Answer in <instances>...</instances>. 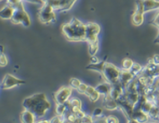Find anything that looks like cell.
<instances>
[{
  "mask_svg": "<svg viewBox=\"0 0 159 123\" xmlns=\"http://www.w3.org/2000/svg\"><path fill=\"white\" fill-rule=\"evenodd\" d=\"M101 32V27L95 23H89L85 25V41L92 43L98 41V35Z\"/></svg>",
  "mask_w": 159,
  "mask_h": 123,
  "instance_id": "cell-6",
  "label": "cell"
},
{
  "mask_svg": "<svg viewBox=\"0 0 159 123\" xmlns=\"http://www.w3.org/2000/svg\"><path fill=\"white\" fill-rule=\"evenodd\" d=\"M38 16H39V20L42 24H50L56 21L55 10L48 3H45L44 5H42L41 9L39 10Z\"/></svg>",
  "mask_w": 159,
  "mask_h": 123,
  "instance_id": "cell-5",
  "label": "cell"
},
{
  "mask_svg": "<svg viewBox=\"0 0 159 123\" xmlns=\"http://www.w3.org/2000/svg\"><path fill=\"white\" fill-rule=\"evenodd\" d=\"M143 70V67L142 66H140L139 64H138V63H134L133 64V66L132 67L130 68V73L133 75V76H139V75L141 74V72H142Z\"/></svg>",
  "mask_w": 159,
  "mask_h": 123,
  "instance_id": "cell-20",
  "label": "cell"
},
{
  "mask_svg": "<svg viewBox=\"0 0 159 123\" xmlns=\"http://www.w3.org/2000/svg\"><path fill=\"white\" fill-rule=\"evenodd\" d=\"M76 0H48L46 3L50 4L55 11H67L71 8Z\"/></svg>",
  "mask_w": 159,
  "mask_h": 123,
  "instance_id": "cell-8",
  "label": "cell"
},
{
  "mask_svg": "<svg viewBox=\"0 0 159 123\" xmlns=\"http://www.w3.org/2000/svg\"><path fill=\"white\" fill-rule=\"evenodd\" d=\"M104 121L105 123H120V121L117 117L113 116V115H110L104 118Z\"/></svg>",
  "mask_w": 159,
  "mask_h": 123,
  "instance_id": "cell-25",
  "label": "cell"
},
{
  "mask_svg": "<svg viewBox=\"0 0 159 123\" xmlns=\"http://www.w3.org/2000/svg\"><path fill=\"white\" fill-rule=\"evenodd\" d=\"M102 75L105 82L109 83L110 84H113L119 82L120 75V70L113 64L106 62L104 68L102 72Z\"/></svg>",
  "mask_w": 159,
  "mask_h": 123,
  "instance_id": "cell-4",
  "label": "cell"
},
{
  "mask_svg": "<svg viewBox=\"0 0 159 123\" xmlns=\"http://www.w3.org/2000/svg\"><path fill=\"white\" fill-rule=\"evenodd\" d=\"M111 84H110L109 83L104 82L99 84L96 87H95V90L97 91L101 95H108L110 93V91H111Z\"/></svg>",
  "mask_w": 159,
  "mask_h": 123,
  "instance_id": "cell-15",
  "label": "cell"
},
{
  "mask_svg": "<svg viewBox=\"0 0 159 123\" xmlns=\"http://www.w3.org/2000/svg\"><path fill=\"white\" fill-rule=\"evenodd\" d=\"M87 87H88V85H87L86 84L81 83V84H80V85H79V87L77 88V92H78L79 93H83V94H84V93H85V92H86Z\"/></svg>",
  "mask_w": 159,
  "mask_h": 123,
  "instance_id": "cell-28",
  "label": "cell"
},
{
  "mask_svg": "<svg viewBox=\"0 0 159 123\" xmlns=\"http://www.w3.org/2000/svg\"><path fill=\"white\" fill-rule=\"evenodd\" d=\"M11 21L14 24H16V25L21 24L25 27H29L31 25V19H30L29 15L27 14V12L25 11L23 2L15 6V13Z\"/></svg>",
  "mask_w": 159,
  "mask_h": 123,
  "instance_id": "cell-3",
  "label": "cell"
},
{
  "mask_svg": "<svg viewBox=\"0 0 159 123\" xmlns=\"http://www.w3.org/2000/svg\"><path fill=\"white\" fill-rule=\"evenodd\" d=\"M0 64H1L2 67L6 66L8 64V59H7V56L4 53H1V56H0Z\"/></svg>",
  "mask_w": 159,
  "mask_h": 123,
  "instance_id": "cell-27",
  "label": "cell"
},
{
  "mask_svg": "<svg viewBox=\"0 0 159 123\" xmlns=\"http://www.w3.org/2000/svg\"><path fill=\"white\" fill-rule=\"evenodd\" d=\"M80 84H81V81L79 79H77V78H71L70 81H69V86L72 89L77 90V88L79 87Z\"/></svg>",
  "mask_w": 159,
  "mask_h": 123,
  "instance_id": "cell-22",
  "label": "cell"
},
{
  "mask_svg": "<svg viewBox=\"0 0 159 123\" xmlns=\"http://www.w3.org/2000/svg\"><path fill=\"white\" fill-rule=\"evenodd\" d=\"M25 84L24 80H21L19 78H17L16 76H14L13 75L7 74L4 76L1 85H2L3 89H11V88H14L16 86H19L21 84Z\"/></svg>",
  "mask_w": 159,
  "mask_h": 123,
  "instance_id": "cell-9",
  "label": "cell"
},
{
  "mask_svg": "<svg viewBox=\"0 0 159 123\" xmlns=\"http://www.w3.org/2000/svg\"><path fill=\"white\" fill-rule=\"evenodd\" d=\"M151 60H152V62H153L155 65L159 66V55H154L153 57L151 58Z\"/></svg>",
  "mask_w": 159,
  "mask_h": 123,
  "instance_id": "cell-30",
  "label": "cell"
},
{
  "mask_svg": "<svg viewBox=\"0 0 159 123\" xmlns=\"http://www.w3.org/2000/svg\"><path fill=\"white\" fill-rule=\"evenodd\" d=\"M132 23L135 25H141L144 23V13L135 10L132 15Z\"/></svg>",
  "mask_w": 159,
  "mask_h": 123,
  "instance_id": "cell-17",
  "label": "cell"
},
{
  "mask_svg": "<svg viewBox=\"0 0 159 123\" xmlns=\"http://www.w3.org/2000/svg\"><path fill=\"white\" fill-rule=\"evenodd\" d=\"M128 123H139V122H138V121H134V120H129Z\"/></svg>",
  "mask_w": 159,
  "mask_h": 123,
  "instance_id": "cell-36",
  "label": "cell"
},
{
  "mask_svg": "<svg viewBox=\"0 0 159 123\" xmlns=\"http://www.w3.org/2000/svg\"><path fill=\"white\" fill-rule=\"evenodd\" d=\"M134 78L133 75L130 73V71L129 70H120V80L119 82L120 83L122 84V86L126 88L127 85L129 84V83L132 81V79Z\"/></svg>",
  "mask_w": 159,
  "mask_h": 123,
  "instance_id": "cell-10",
  "label": "cell"
},
{
  "mask_svg": "<svg viewBox=\"0 0 159 123\" xmlns=\"http://www.w3.org/2000/svg\"><path fill=\"white\" fill-rule=\"evenodd\" d=\"M91 60H90V62L92 63V64H95V63H98V62H100V60H99V58L96 57V56H91Z\"/></svg>",
  "mask_w": 159,
  "mask_h": 123,
  "instance_id": "cell-32",
  "label": "cell"
},
{
  "mask_svg": "<svg viewBox=\"0 0 159 123\" xmlns=\"http://www.w3.org/2000/svg\"><path fill=\"white\" fill-rule=\"evenodd\" d=\"M154 24H155V25H157V26L159 28V14L157 16L156 19L154 20Z\"/></svg>",
  "mask_w": 159,
  "mask_h": 123,
  "instance_id": "cell-33",
  "label": "cell"
},
{
  "mask_svg": "<svg viewBox=\"0 0 159 123\" xmlns=\"http://www.w3.org/2000/svg\"><path fill=\"white\" fill-rule=\"evenodd\" d=\"M103 113V110L102 109V108H95L93 111V113L92 116L93 118H101L102 117V115Z\"/></svg>",
  "mask_w": 159,
  "mask_h": 123,
  "instance_id": "cell-26",
  "label": "cell"
},
{
  "mask_svg": "<svg viewBox=\"0 0 159 123\" xmlns=\"http://www.w3.org/2000/svg\"><path fill=\"white\" fill-rule=\"evenodd\" d=\"M35 123H50V121H38V122Z\"/></svg>",
  "mask_w": 159,
  "mask_h": 123,
  "instance_id": "cell-35",
  "label": "cell"
},
{
  "mask_svg": "<svg viewBox=\"0 0 159 123\" xmlns=\"http://www.w3.org/2000/svg\"><path fill=\"white\" fill-rule=\"evenodd\" d=\"M141 2L145 13H148L155 9H159V1L157 0H141Z\"/></svg>",
  "mask_w": 159,
  "mask_h": 123,
  "instance_id": "cell-12",
  "label": "cell"
},
{
  "mask_svg": "<svg viewBox=\"0 0 159 123\" xmlns=\"http://www.w3.org/2000/svg\"><path fill=\"white\" fill-rule=\"evenodd\" d=\"M50 123H65L66 122V119L64 118V116H60V115H56L55 117H53L50 121Z\"/></svg>",
  "mask_w": 159,
  "mask_h": 123,
  "instance_id": "cell-24",
  "label": "cell"
},
{
  "mask_svg": "<svg viewBox=\"0 0 159 123\" xmlns=\"http://www.w3.org/2000/svg\"><path fill=\"white\" fill-rule=\"evenodd\" d=\"M35 115L32 112L25 109L20 114L21 123H35Z\"/></svg>",
  "mask_w": 159,
  "mask_h": 123,
  "instance_id": "cell-14",
  "label": "cell"
},
{
  "mask_svg": "<svg viewBox=\"0 0 159 123\" xmlns=\"http://www.w3.org/2000/svg\"><path fill=\"white\" fill-rule=\"evenodd\" d=\"M104 99H103V107L108 110V111H114L118 109V102L117 100H114L113 98H111L110 96V94L108 95H105L103 96Z\"/></svg>",
  "mask_w": 159,
  "mask_h": 123,
  "instance_id": "cell-13",
  "label": "cell"
},
{
  "mask_svg": "<svg viewBox=\"0 0 159 123\" xmlns=\"http://www.w3.org/2000/svg\"><path fill=\"white\" fill-rule=\"evenodd\" d=\"M105 63L106 61H100L98 63H95V64H92L90 63V65L87 66L86 68L89 69V70H92V71H95V72H99L102 74L103 68H104V66H105Z\"/></svg>",
  "mask_w": 159,
  "mask_h": 123,
  "instance_id": "cell-18",
  "label": "cell"
},
{
  "mask_svg": "<svg viewBox=\"0 0 159 123\" xmlns=\"http://www.w3.org/2000/svg\"><path fill=\"white\" fill-rule=\"evenodd\" d=\"M95 91V88L94 87H93V86H90V85H88V87H87V89H86V92H85V95L86 96H89L92 93H93Z\"/></svg>",
  "mask_w": 159,
  "mask_h": 123,
  "instance_id": "cell-29",
  "label": "cell"
},
{
  "mask_svg": "<svg viewBox=\"0 0 159 123\" xmlns=\"http://www.w3.org/2000/svg\"><path fill=\"white\" fill-rule=\"evenodd\" d=\"M72 88L69 86H63L61 88H59V90L57 91L54 93V101L56 102L57 104H63L67 102L72 94Z\"/></svg>",
  "mask_w": 159,
  "mask_h": 123,
  "instance_id": "cell-7",
  "label": "cell"
},
{
  "mask_svg": "<svg viewBox=\"0 0 159 123\" xmlns=\"http://www.w3.org/2000/svg\"><path fill=\"white\" fill-rule=\"evenodd\" d=\"M14 13H15V7L8 4L1 9L0 16L4 20H11L14 16Z\"/></svg>",
  "mask_w": 159,
  "mask_h": 123,
  "instance_id": "cell-11",
  "label": "cell"
},
{
  "mask_svg": "<svg viewBox=\"0 0 159 123\" xmlns=\"http://www.w3.org/2000/svg\"><path fill=\"white\" fill-rule=\"evenodd\" d=\"M154 42H155L156 44H159V33H158V35L157 36V38H156V40L154 41Z\"/></svg>",
  "mask_w": 159,
  "mask_h": 123,
  "instance_id": "cell-34",
  "label": "cell"
},
{
  "mask_svg": "<svg viewBox=\"0 0 159 123\" xmlns=\"http://www.w3.org/2000/svg\"><path fill=\"white\" fill-rule=\"evenodd\" d=\"M62 33L68 41H85V25L76 18L62 25Z\"/></svg>",
  "mask_w": 159,
  "mask_h": 123,
  "instance_id": "cell-2",
  "label": "cell"
},
{
  "mask_svg": "<svg viewBox=\"0 0 159 123\" xmlns=\"http://www.w3.org/2000/svg\"><path fill=\"white\" fill-rule=\"evenodd\" d=\"M87 97H88L90 102H96L97 101H99V99H100L101 97V94L97 92V91L95 90L93 93H92L89 96H87Z\"/></svg>",
  "mask_w": 159,
  "mask_h": 123,
  "instance_id": "cell-23",
  "label": "cell"
},
{
  "mask_svg": "<svg viewBox=\"0 0 159 123\" xmlns=\"http://www.w3.org/2000/svg\"><path fill=\"white\" fill-rule=\"evenodd\" d=\"M67 103H68V105H69L70 109H71V111H72L73 112H78V111H80V110H81L82 102H81V101H80L79 99H77V98L70 99V100L67 102Z\"/></svg>",
  "mask_w": 159,
  "mask_h": 123,
  "instance_id": "cell-16",
  "label": "cell"
},
{
  "mask_svg": "<svg viewBox=\"0 0 159 123\" xmlns=\"http://www.w3.org/2000/svg\"><path fill=\"white\" fill-rule=\"evenodd\" d=\"M24 0H7V2H8V4L10 5H12V6H16L17 4H19V3H21V2H23Z\"/></svg>",
  "mask_w": 159,
  "mask_h": 123,
  "instance_id": "cell-31",
  "label": "cell"
},
{
  "mask_svg": "<svg viewBox=\"0 0 159 123\" xmlns=\"http://www.w3.org/2000/svg\"><path fill=\"white\" fill-rule=\"evenodd\" d=\"M88 49H89V53L91 56H95V54L99 50V42H98V41L89 43L88 44Z\"/></svg>",
  "mask_w": 159,
  "mask_h": 123,
  "instance_id": "cell-19",
  "label": "cell"
},
{
  "mask_svg": "<svg viewBox=\"0 0 159 123\" xmlns=\"http://www.w3.org/2000/svg\"><path fill=\"white\" fill-rule=\"evenodd\" d=\"M23 106L25 110L32 112L36 118H42L47 113L51 104L45 93H35L24 100Z\"/></svg>",
  "mask_w": 159,
  "mask_h": 123,
  "instance_id": "cell-1",
  "label": "cell"
},
{
  "mask_svg": "<svg viewBox=\"0 0 159 123\" xmlns=\"http://www.w3.org/2000/svg\"><path fill=\"white\" fill-rule=\"evenodd\" d=\"M133 64H134V62L130 58H125L123 60V62H122V68L124 70H129V71L130 68L133 66Z\"/></svg>",
  "mask_w": 159,
  "mask_h": 123,
  "instance_id": "cell-21",
  "label": "cell"
}]
</instances>
